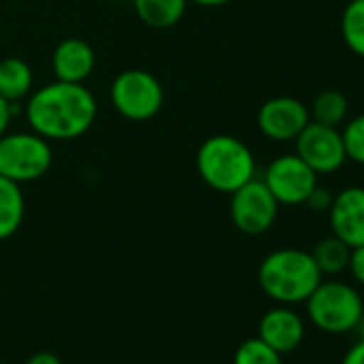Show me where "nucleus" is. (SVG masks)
Instances as JSON below:
<instances>
[{
	"label": "nucleus",
	"instance_id": "nucleus-1",
	"mask_svg": "<svg viewBox=\"0 0 364 364\" xmlns=\"http://www.w3.org/2000/svg\"><path fill=\"white\" fill-rule=\"evenodd\" d=\"M26 120L31 131L48 141L77 139L97 120V99L84 84L56 80L31 92Z\"/></svg>",
	"mask_w": 364,
	"mask_h": 364
},
{
	"label": "nucleus",
	"instance_id": "nucleus-2",
	"mask_svg": "<svg viewBox=\"0 0 364 364\" xmlns=\"http://www.w3.org/2000/svg\"><path fill=\"white\" fill-rule=\"evenodd\" d=\"M313 255L302 249H277L268 253L257 268L259 289L279 304H300L321 283Z\"/></svg>",
	"mask_w": 364,
	"mask_h": 364
},
{
	"label": "nucleus",
	"instance_id": "nucleus-3",
	"mask_svg": "<svg viewBox=\"0 0 364 364\" xmlns=\"http://www.w3.org/2000/svg\"><path fill=\"white\" fill-rule=\"evenodd\" d=\"M198 173L217 193H234L255 178L253 150L234 135H210L202 141L196 156Z\"/></svg>",
	"mask_w": 364,
	"mask_h": 364
},
{
	"label": "nucleus",
	"instance_id": "nucleus-4",
	"mask_svg": "<svg viewBox=\"0 0 364 364\" xmlns=\"http://www.w3.org/2000/svg\"><path fill=\"white\" fill-rule=\"evenodd\" d=\"M304 304L309 321L328 334L351 332L364 313L360 291L353 285L336 279H321Z\"/></svg>",
	"mask_w": 364,
	"mask_h": 364
},
{
	"label": "nucleus",
	"instance_id": "nucleus-5",
	"mask_svg": "<svg viewBox=\"0 0 364 364\" xmlns=\"http://www.w3.org/2000/svg\"><path fill=\"white\" fill-rule=\"evenodd\" d=\"M52 163V141L35 131L5 133L0 137V176L18 182V185L43 178Z\"/></svg>",
	"mask_w": 364,
	"mask_h": 364
},
{
	"label": "nucleus",
	"instance_id": "nucleus-6",
	"mask_svg": "<svg viewBox=\"0 0 364 364\" xmlns=\"http://www.w3.org/2000/svg\"><path fill=\"white\" fill-rule=\"evenodd\" d=\"M109 99L114 109L122 118L131 122H146L161 112L165 92L156 75H152L150 71L127 69L114 77Z\"/></svg>",
	"mask_w": 364,
	"mask_h": 364
},
{
	"label": "nucleus",
	"instance_id": "nucleus-7",
	"mask_svg": "<svg viewBox=\"0 0 364 364\" xmlns=\"http://www.w3.org/2000/svg\"><path fill=\"white\" fill-rule=\"evenodd\" d=\"M230 217L238 232L247 236H262L274 225L279 217V202L262 178H253L230 193Z\"/></svg>",
	"mask_w": 364,
	"mask_h": 364
},
{
	"label": "nucleus",
	"instance_id": "nucleus-8",
	"mask_svg": "<svg viewBox=\"0 0 364 364\" xmlns=\"http://www.w3.org/2000/svg\"><path fill=\"white\" fill-rule=\"evenodd\" d=\"M262 180L279 206H302L319 185V176L296 152L277 156L266 167Z\"/></svg>",
	"mask_w": 364,
	"mask_h": 364
},
{
	"label": "nucleus",
	"instance_id": "nucleus-9",
	"mask_svg": "<svg viewBox=\"0 0 364 364\" xmlns=\"http://www.w3.org/2000/svg\"><path fill=\"white\" fill-rule=\"evenodd\" d=\"M294 144H296V154L317 176L334 173L347 161L343 135L338 127H328V124L311 120L294 139Z\"/></svg>",
	"mask_w": 364,
	"mask_h": 364
},
{
	"label": "nucleus",
	"instance_id": "nucleus-10",
	"mask_svg": "<svg viewBox=\"0 0 364 364\" xmlns=\"http://www.w3.org/2000/svg\"><path fill=\"white\" fill-rule=\"evenodd\" d=\"M309 122V107L294 97H272L257 112V129L272 141H294Z\"/></svg>",
	"mask_w": 364,
	"mask_h": 364
},
{
	"label": "nucleus",
	"instance_id": "nucleus-11",
	"mask_svg": "<svg viewBox=\"0 0 364 364\" xmlns=\"http://www.w3.org/2000/svg\"><path fill=\"white\" fill-rule=\"evenodd\" d=\"M330 230L345 245H364V187H345L332 200L328 210Z\"/></svg>",
	"mask_w": 364,
	"mask_h": 364
},
{
	"label": "nucleus",
	"instance_id": "nucleus-12",
	"mask_svg": "<svg viewBox=\"0 0 364 364\" xmlns=\"http://www.w3.org/2000/svg\"><path fill=\"white\" fill-rule=\"evenodd\" d=\"M304 319L287 304H279L266 311L257 326V338H262L281 355L298 349L304 341Z\"/></svg>",
	"mask_w": 364,
	"mask_h": 364
},
{
	"label": "nucleus",
	"instance_id": "nucleus-13",
	"mask_svg": "<svg viewBox=\"0 0 364 364\" xmlns=\"http://www.w3.org/2000/svg\"><path fill=\"white\" fill-rule=\"evenodd\" d=\"M97 65V54L92 46L80 37L63 39L52 54V69L58 82L84 84Z\"/></svg>",
	"mask_w": 364,
	"mask_h": 364
},
{
	"label": "nucleus",
	"instance_id": "nucleus-14",
	"mask_svg": "<svg viewBox=\"0 0 364 364\" xmlns=\"http://www.w3.org/2000/svg\"><path fill=\"white\" fill-rule=\"evenodd\" d=\"M20 187L18 182L0 176V240L16 236L24 223L26 200Z\"/></svg>",
	"mask_w": 364,
	"mask_h": 364
},
{
	"label": "nucleus",
	"instance_id": "nucleus-15",
	"mask_svg": "<svg viewBox=\"0 0 364 364\" xmlns=\"http://www.w3.org/2000/svg\"><path fill=\"white\" fill-rule=\"evenodd\" d=\"M35 75L26 60L9 56L0 60V97L9 103H20L33 92Z\"/></svg>",
	"mask_w": 364,
	"mask_h": 364
},
{
	"label": "nucleus",
	"instance_id": "nucleus-16",
	"mask_svg": "<svg viewBox=\"0 0 364 364\" xmlns=\"http://www.w3.org/2000/svg\"><path fill=\"white\" fill-rule=\"evenodd\" d=\"M189 0H133L137 18L150 28H171L187 14Z\"/></svg>",
	"mask_w": 364,
	"mask_h": 364
},
{
	"label": "nucleus",
	"instance_id": "nucleus-17",
	"mask_svg": "<svg viewBox=\"0 0 364 364\" xmlns=\"http://www.w3.org/2000/svg\"><path fill=\"white\" fill-rule=\"evenodd\" d=\"M311 255H313V259H315V264H317V268H319V272L323 277H336V274H341V272L347 270L349 255H351V247L345 245L334 234H330V236L321 238L313 247Z\"/></svg>",
	"mask_w": 364,
	"mask_h": 364
},
{
	"label": "nucleus",
	"instance_id": "nucleus-18",
	"mask_svg": "<svg viewBox=\"0 0 364 364\" xmlns=\"http://www.w3.org/2000/svg\"><path fill=\"white\" fill-rule=\"evenodd\" d=\"M311 120L328 124V127H341L345 124L347 116H349V101L341 90H323L319 92L311 107H309Z\"/></svg>",
	"mask_w": 364,
	"mask_h": 364
},
{
	"label": "nucleus",
	"instance_id": "nucleus-19",
	"mask_svg": "<svg viewBox=\"0 0 364 364\" xmlns=\"http://www.w3.org/2000/svg\"><path fill=\"white\" fill-rule=\"evenodd\" d=\"M341 37L351 54L364 58V0H349L343 9Z\"/></svg>",
	"mask_w": 364,
	"mask_h": 364
},
{
	"label": "nucleus",
	"instance_id": "nucleus-20",
	"mask_svg": "<svg viewBox=\"0 0 364 364\" xmlns=\"http://www.w3.org/2000/svg\"><path fill=\"white\" fill-rule=\"evenodd\" d=\"M232 364H283V355L262 338L253 336L238 345Z\"/></svg>",
	"mask_w": 364,
	"mask_h": 364
},
{
	"label": "nucleus",
	"instance_id": "nucleus-21",
	"mask_svg": "<svg viewBox=\"0 0 364 364\" xmlns=\"http://www.w3.org/2000/svg\"><path fill=\"white\" fill-rule=\"evenodd\" d=\"M341 135L347 159L358 165H364V112L353 116L351 120L347 118L341 129Z\"/></svg>",
	"mask_w": 364,
	"mask_h": 364
},
{
	"label": "nucleus",
	"instance_id": "nucleus-22",
	"mask_svg": "<svg viewBox=\"0 0 364 364\" xmlns=\"http://www.w3.org/2000/svg\"><path fill=\"white\" fill-rule=\"evenodd\" d=\"M332 200H334V193H332L328 187L317 185V187L309 193L304 206H309V210H313V213H326V215H328V210H330V206H332Z\"/></svg>",
	"mask_w": 364,
	"mask_h": 364
},
{
	"label": "nucleus",
	"instance_id": "nucleus-23",
	"mask_svg": "<svg viewBox=\"0 0 364 364\" xmlns=\"http://www.w3.org/2000/svg\"><path fill=\"white\" fill-rule=\"evenodd\" d=\"M347 270L351 272L353 281H355L358 285H362V287H364V245H360V247H353V249H351Z\"/></svg>",
	"mask_w": 364,
	"mask_h": 364
},
{
	"label": "nucleus",
	"instance_id": "nucleus-24",
	"mask_svg": "<svg viewBox=\"0 0 364 364\" xmlns=\"http://www.w3.org/2000/svg\"><path fill=\"white\" fill-rule=\"evenodd\" d=\"M341 364H364V341L358 338L343 355Z\"/></svg>",
	"mask_w": 364,
	"mask_h": 364
},
{
	"label": "nucleus",
	"instance_id": "nucleus-25",
	"mask_svg": "<svg viewBox=\"0 0 364 364\" xmlns=\"http://www.w3.org/2000/svg\"><path fill=\"white\" fill-rule=\"evenodd\" d=\"M14 103H9L7 99L0 97V137H3L9 131L11 118H14Z\"/></svg>",
	"mask_w": 364,
	"mask_h": 364
},
{
	"label": "nucleus",
	"instance_id": "nucleus-26",
	"mask_svg": "<svg viewBox=\"0 0 364 364\" xmlns=\"http://www.w3.org/2000/svg\"><path fill=\"white\" fill-rule=\"evenodd\" d=\"M26 364H63V360L52 351H37L26 360Z\"/></svg>",
	"mask_w": 364,
	"mask_h": 364
},
{
	"label": "nucleus",
	"instance_id": "nucleus-27",
	"mask_svg": "<svg viewBox=\"0 0 364 364\" xmlns=\"http://www.w3.org/2000/svg\"><path fill=\"white\" fill-rule=\"evenodd\" d=\"M189 3H193V5H198V7L215 9V7H225V5H230L232 0H189Z\"/></svg>",
	"mask_w": 364,
	"mask_h": 364
},
{
	"label": "nucleus",
	"instance_id": "nucleus-28",
	"mask_svg": "<svg viewBox=\"0 0 364 364\" xmlns=\"http://www.w3.org/2000/svg\"><path fill=\"white\" fill-rule=\"evenodd\" d=\"M355 332H358V338H362L364 341V313H362V317L358 319V323H355V328H353Z\"/></svg>",
	"mask_w": 364,
	"mask_h": 364
}]
</instances>
